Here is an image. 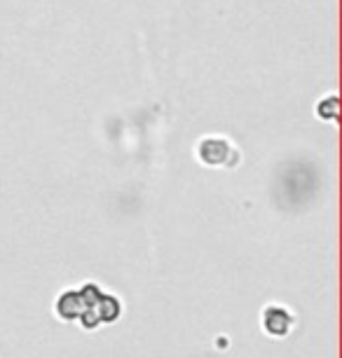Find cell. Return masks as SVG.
Segmentation results:
<instances>
[{"label":"cell","mask_w":342,"mask_h":358,"mask_svg":"<svg viewBox=\"0 0 342 358\" xmlns=\"http://www.w3.org/2000/svg\"><path fill=\"white\" fill-rule=\"evenodd\" d=\"M265 328H270L272 335H284L288 330V312H281V316H274V309L270 314L265 312Z\"/></svg>","instance_id":"6da1fadb"}]
</instances>
